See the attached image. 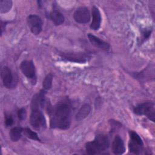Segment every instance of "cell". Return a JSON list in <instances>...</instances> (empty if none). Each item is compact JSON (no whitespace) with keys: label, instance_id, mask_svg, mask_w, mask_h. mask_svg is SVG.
Returning <instances> with one entry per match:
<instances>
[{"label":"cell","instance_id":"9c48e42d","mask_svg":"<svg viewBox=\"0 0 155 155\" xmlns=\"http://www.w3.org/2000/svg\"><path fill=\"white\" fill-rule=\"evenodd\" d=\"M74 21L79 24H87L90 21V14L88 8L80 7L78 8L73 14Z\"/></svg>","mask_w":155,"mask_h":155},{"label":"cell","instance_id":"9a60e30c","mask_svg":"<svg viewBox=\"0 0 155 155\" xmlns=\"http://www.w3.org/2000/svg\"><path fill=\"white\" fill-rule=\"evenodd\" d=\"M50 18L55 25H61L64 22V16L62 13L57 10H53L50 13Z\"/></svg>","mask_w":155,"mask_h":155},{"label":"cell","instance_id":"44dd1931","mask_svg":"<svg viewBox=\"0 0 155 155\" xmlns=\"http://www.w3.org/2000/svg\"><path fill=\"white\" fill-rule=\"evenodd\" d=\"M13 123H14V120L12 116H7L5 117V124L6 127H10L13 124Z\"/></svg>","mask_w":155,"mask_h":155},{"label":"cell","instance_id":"ffe728a7","mask_svg":"<svg viewBox=\"0 0 155 155\" xmlns=\"http://www.w3.org/2000/svg\"><path fill=\"white\" fill-rule=\"evenodd\" d=\"M18 116L19 120H23L26 118L27 116V112L25 108H21L18 111Z\"/></svg>","mask_w":155,"mask_h":155},{"label":"cell","instance_id":"ac0fdd59","mask_svg":"<svg viewBox=\"0 0 155 155\" xmlns=\"http://www.w3.org/2000/svg\"><path fill=\"white\" fill-rule=\"evenodd\" d=\"M52 81L53 75L51 73H49L45 76L42 82V87L44 91H47V90H49L51 88L52 86Z\"/></svg>","mask_w":155,"mask_h":155},{"label":"cell","instance_id":"2e32d148","mask_svg":"<svg viewBox=\"0 0 155 155\" xmlns=\"http://www.w3.org/2000/svg\"><path fill=\"white\" fill-rule=\"evenodd\" d=\"M23 132V128L21 127H15L12 128L9 132V137L12 141L17 142L18 141L22 136Z\"/></svg>","mask_w":155,"mask_h":155},{"label":"cell","instance_id":"8992f818","mask_svg":"<svg viewBox=\"0 0 155 155\" xmlns=\"http://www.w3.org/2000/svg\"><path fill=\"white\" fill-rule=\"evenodd\" d=\"M1 79L3 85L7 88H15L17 83L16 79L14 78L11 70L7 66H4L1 68Z\"/></svg>","mask_w":155,"mask_h":155},{"label":"cell","instance_id":"277c9868","mask_svg":"<svg viewBox=\"0 0 155 155\" xmlns=\"http://www.w3.org/2000/svg\"><path fill=\"white\" fill-rule=\"evenodd\" d=\"M133 111L137 115L145 116L150 120L154 122L155 105L153 102L148 101L140 104L134 108Z\"/></svg>","mask_w":155,"mask_h":155},{"label":"cell","instance_id":"5bb4252c","mask_svg":"<svg viewBox=\"0 0 155 155\" xmlns=\"http://www.w3.org/2000/svg\"><path fill=\"white\" fill-rule=\"evenodd\" d=\"M91 111V107L88 104H84L78 111L76 115V119L77 120H82L85 119Z\"/></svg>","mask_w":155,"mask_h":155},{"label":"cell","instance_id":"7c38bea8","mask_svg":"<svg viewBox=\"0 0 155 155\" xmlns=\"http://www.w3.org/2000/svg\"><path fill=\"white\" fill-rule=\"evenodd\" d=\"M88 38L91 42V44L95 47L101 49L102 50L107 51L110 48V44L104 41L98 37L92 35L91 33H88Z\"/></svg>","mask_w":155,"mask_h":155},{"label":"cell","instance_id":"7402d4cb","mask_svg":"<svg viewBox=\"0 0 155 155\" xmlns=\"http://www.w3.org/2000/svg\"><path fill=\"white\" fill-rule=\"evenodd\" d=\"M151 35V31L150 30H145L143 32V38L145 39V38H148L150 35Z\"/></svg>","mask_w":155,"mask_h":155},{"label":"cell","instance_id":"30bf717a","mask_svg":"<svg viewBox=\"0 0 155 155\" xmlns=\"http://www.w3.org/2000/svg\"><path fill=\"white\" fill-rule=\"evenodd\" d=\"M62 56L68 61L79 63L87 62L90 58L89 55L85 53H67L63 54Z\"/></svg>","mask_w":155,"mask_h":155},{"label":"cell","instance_id":"5b68a950","mask_svg":"<svg viewBox=\"0 0 155 155\" xmlns=\"http://www.w3.org/2000/svg\"><path fill=\"white\" fill-rule=\"evenodd\" d=\"M130 142L128 143V148L130 152L134 154H139L142 149L143 143L140 136L133 131L129 132Z\"/></svg>","mask_w":155,"mask_h":155},{"label":"cell","instance_id":"52a82bcc","mask_svg":"<svg viewBox=\"0 0 155 155\" xmlns=\"http://www.w3.org/2000/svg\"><path fill=\"white\" fill-rule=\"evenodd\" d=\"M28 25L31 33L35 35H39L42 29V21L36 15H30L27 19Z\"/></svg>","mask_w":155,"mask_h":155},{"label":"cell","instance_id":"8fae6325","mask_svg":"<svg viewBox=\"0 0 155 155\" xmlns=\"http://www.w3.org/2000/svg\"><path fill=\"white\" fill-rule=\"evenodd\" d=\"M92 22L90 24V28L93 30H97L101 24V15L99 8L95 5L93 6L91 8Z\"/></svg>","mask_w":155,"mask_h":155},{"label":"cell","instance_id":"e0dca14e","mask_svg":"<svg viewBox=\"0 0 155 155\" xmlns=\"http://www.w3.org/2000/svg\"><path fill=\"white\" fill-rule=\"evenodd\" d=\"M12 7V1L10 0H1L0 1V12L5 13L10 10Z\"/></svg>","mask_w":155,"mask_h":155},{"label":"cell","instance_id":"4fadbf2b","mask_svg":"<svg viewBox=\"0 0 155 155\" xmlns=\"http://www.w3.org/2000/svg\"><path fill=\"white\" fill-rule=\"evenodd\" d=\"M112 151L115 154H122L125 151V147L122 139L116 135L112 142Z\"/></svg>","mask_w":155,"mask_h":155},{"label":"cell","instance_id":"3957f363","mask_svg":"<svg viewBox=\"0 0 155 155\" xmlns=\"http://www.w3.org/2000/svg\"><path fill=\"white\" fill-rule=\"evenodd\" d=\"M108 137L105 134H97L94 139L85 144V150L88 154H97L105 151L109 147Z\"/></svg>","mask_w":155,"mask_h":155},{"label":"cell","instance_id":"ba28073f","mask_svg":"<svg viewBox=\"0 0 155 155\" xmlns=\"http://www.w3.org/2000/svg\"><path fill=\"white\" fill-rule=\"evenodd\" d=\"M19 67L23 74H24L27 78L33 81H35L36 79L35 66L32 61H23L21 63Z\"/></svg>","mask_w":155,"mask_h":155},{"label":"cell","instance_id":"7a4b0ae2","mask_svg":"<svg viewBox=\"0 0 155 155\" xmlns=\"http://www.w3.org/2000/svg\"><path fill=\"white\" fill-rule=\"evenodd\" d=\"M45 103V93L42 91L35 94L31 103V112L30 117L31 125L36 130H42L46 128V119L42 111Z\"/></svg>","mask_w":155,"mask_h":155},{"label":"cell","instance_id":"6da1fadb","mask_svg":"<svg viewBox=\"0 0 155 155\" xmlns=\"http://www.w3.org/2000/svg\"><path fill=\"white\" fill-rule=\"evenodd\" d=\"M50 127L67 130L71 122V108L67 102H59L49 110Z\"/></svg>","mask_w":155,"mask_h":155},{"label":"cell","instance_id":"d6986e66","mask_svg":"<svg viewBox=\"0 0 155 155\" xmlns=\"http://www.w3.org/2000/svg\"><path fill=\"white\" fill-rule=\"evenodd\" d=\"M24 134L29 139H31L34 140H37V141H40V139L39 138L37 133L33 131H32L30 128H23V132Z\"/></svg>","mask_w":155,"mask_h":155}]
</instances>
